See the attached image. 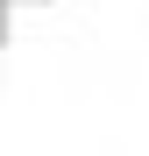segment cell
<instances>
[{
  "label": "cell",
  "mask_w": 149,
  "mask_h": 156,
  "mask_svg": "<svg viewBox=\"0 0 149 156\" xmlns=\"http://www.w3.org/2000/svg\"><path fill=\"white\" fill-rule=\"evenodd\" d=\"M0 43H7V0H0Z\"/></svg>",
  "instance_id": "1"
}]
</instances>
